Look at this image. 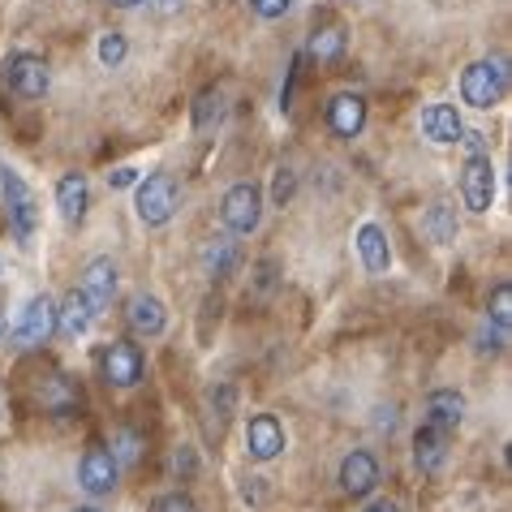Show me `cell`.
<instances>
[{
	"label": "cell",
	"instance_id": "6da1fadb",
	"mask_svg": "<svg viewBox=\"0 0 512 512\" xmlns=\"http://www.w3.org/2000/svg\"><path fill=\"white\" fill-rule=\"evenodd\" d=\"M134 211L147 229H160V224L173 220L177 211V177L173 173H151L147 181H138V198Z\"/></svg>",
	"mask_w": 512,
	"mask_h": 512
},
{
	"label": "cell",
	"instance_id": "7a4b0ae2",
	"mask_svg": "<svg viewBox=\"0 0 512 512\" xmlns=\"http://www.w3.org/2000/svg\"><path fill=\"white\" fill-rule=\"evenodd\" d=\"M508 91V69L504 61H474L461 74V99L469 108H495Z\"/></svg>",
	"mask_w": 512,
	"mask_h": 512
},
{
	"label": "cell",
	"instance_id": "3957f363",
	"mask_svg": "<svg viewBox=\"0 0 512 512\" xmlns=\"http://www.w3.org/2000/svg\"><path fill=\"white\" fill-rule=\"evenodd\" d=\"M0 190H5V203H9V224L22 241H31L39 229V198L35 190L26 186V177L18 168H0Z\"/></svg>",
	"mask_w": 512,
	"mask_h": 512
},
{
	"label": "cell",
	"instance_id": "277c9868",
	"mask_svg": "<svg viewBox=\"0 0 512 512\" xmlns=\"http://www.w3.org/2000/svg\"><path fill=\"white\" fill-rule=\"evenodd\" d=\"M220 216H224V229L233 237H250L263 220V190L254 186V181H237V186L224 194Z\"/></svg>",
	"mask_w": 512,
	"mask_h": 512
},
{
	"label": "cell",
	"instance_id": "5b68a950",
	"mask_svg": "<svg viewBox=\"0 0 512 512\" xmlns=\"http://www.w3.org/2000/svg\"><path fill=\"white\" fill-rule=\"evenodd\" d=\"M56 332V302L48 293H39L26 302L22 310V319L13 323V332H9V345L13 349H39V345H48Z\"/></svg>",
	"mask_w": 512,
	"mask_h": 512
},
{
	"label": "cell",
	"instance_id": "8992f818",
	"mask_svg": "<svg viewBox=\"0 0 512 512\" xmlns=\"http://www.w3.org/2000/svg\"><path fill=\"white\" fill-rule=\"evenodd\" d=\"M5 78L18 99H44L52 87V69L44 56H35V52H13L5 61Z\"/></svg>",
	"mask_w": 512,
	"mask_h": 512
},
{
	"label": "cell",
	"instance_id": "52a82bcc",
	"mask_svg": "<svg viewBox=\"0 0 512 512\" xmlns=\"http://www.w3.org/2000/svg\"><path fill=\"white\" fill-rule=\"evenodd\" d=\"M461 198L469 211L487 216L495 207V164L491 155H469V164L461 168Z\"/></svg>",
	"mask_w": 512,
	"mask_h": 512
},
{
	"label": "cell",
	"instance_id": "ba28073f",
	"mask_svg": "<svg viewBox=\"0 0 512 512\" xmlns=\"http://www.w3.org/2000/svg\"><path fill=\"white\" fill-rule=\"evenodd\" d=\"M121 478V465L117 457L104 448V444H91L87 452H82V465H78V487L87 495H112V487H117Z\"/></svg>",
	"mask_w": 512,
	"mask_h": 512
},
{
	"label": "cell",
	"instance_id": "9c48e42d",
	"mask_svg": "<svg viewBox=\"0 0 512 512\" xmlns=\"http://www.w3.org/2000/svg\"><path fill=\"white\" fill-rule=\"evenodd\" d=\"M99 366H104V379L112 388H134L142 379V349L130 345V340H112L104 349V358H99Z\"/></svg>",
	"mask_w": 512,
	"mask_h": 512
},
{
	"label": "cell",
	"instance_id": "30bf717a",
	"mask_svg": "<svg viewBox=\"0 0 512 512\" xmlns=\"http://www.w3.org/2000/svg\"><path fill=\"white\" fill-rule=\"evenodd\" d=\"M327 130L336 138H358L366 130V99L358 91H340L332 95V104H327Z\"/></svg>",
	"mask_w": 512,
	"mask_h": 512
},
{
	"label": "cell",
	"instance_id": "8fae6325",
	"mask_svg": "<svg viewBox=\"0 0 512 512\" xmlns=\"http://www.w3.org/2000/svg\"><path fill=\"white\" fill-rule=\"evenodd\" d=\"M340 487H345V495H353V500L371 495L379 487V461H375V452L353 448L349 457L340 461Z\"/></svg>",
	"mask_w": 512,
	"mask_h": 512
},
{
	"label": "cell",
	"instance_id": "7c38bea8",
	"mask_svg": "<svg viewBox=\"0 0 512 512\" xmlns=\"http://www.w3.org/2000/svg\"><path fill=\"white\" fill-rule=\"evenodd\" d=\"M246 452L254 461H276L284 452V426L276 414H254L246 422Z\"/></svg>",
	"mask_w": 512,
	"mask_h": 512
},
{
	"label": "cell",
	"instance_id": "4fadbf2b",
	"mask_svg": "<svg viewBox=\"0 0 512 512\" xmlns=\"http://www.w3.org/2000/svg\"><path fill=\"white\" fill-rule=\"evenodd\" d=\"M56 207H61V220L65 224H82L87 220V207H91V186L82 173H65L56 181Z\"/></svg>",
	"mask_w": 512,
	"mask_h": 512
},
{
	"label": "cell",
	"instance_id": "5bb4252c",
	"mask_svg": "<svg viewBox=\"0 0 512 512\" xmlns=\"http://www.w3.org/2000/svg\"><path fill=\"white\" fill-rule=\"evenodd\" d=\"M82 293H87V302L95 306V315H99V310L112 302V293H117V263L104 259V254L91 259L87 272H82Z\"/></svg>",
	"mask_w": 512,
	"mask_h": 512
},
{
	"label": "cell",
	"instance_id": "9a60e30c",
	"mask_svg": "<svg viewBox=\"0 0 512 512\" xmlns=\"http://www.w3.org/2000/svg\"><path fill=\"white\" fill-rule=\"evenodd\" d=\"M91 323H95V306L87 302V293H82V289H74L61 306H56V332L69 336V340L87 336V332H91Z\"/></svg>",
	"mask_w": 512,
	"mask_h": 512
},
{
	"label": "cell",
	"instance_id": "2e32d148",
	"mask_svg": "<svg viewBox=\"0 0 512 512\" xmlns=\"http://www.w3.org/2000/svg\"><path fill=\"white\" fill-rule=\"evenodd\" d=\"M422 134L431 142H439V147H452V142H461L465 121H461V112L452 104H431L422 112Z\"/></svg>",
	"mask_w": 512,
	"mask_h": 512
},
{
	"label": "cell",
	"instance_id": "e0dca14e",
	"mask_svg": "<svg viewBox=\"0 0 512 512\" xmlns=\"http://www.w3.org/2000/svg\"><path fill=\"white\" fill-rule=\"evenodd\" d=\"M465 418V396L452 392V388H439L426 396V422L435 426V431H457Z\"/></svg>",
	"mask_w": 512,
	"mask_h": 512
},
{
	"label": "cell",
	"instance_id": "ac0fdd59",
	"mask_svg": "<svg viewBox=\"0 0 512 512\" xmlns=\"http://www.w3.org/2000/svg\"><path fill=\"white\" fill-rule=\"evenodd\" d=\"M358 254H362V267L371 276L392 272V250H388V237H383L379 224H362L358 229Z\"/></svg>",
	"mask_w": 512,
	"mask_h": 512
},
{
	"label": "cell",
	"instance_id": "d6986e66",
	"mask_svg": "<svg viewBox=\"0 0 512 512\" xmlns=\"http://www.w3.org/2000/svg\"><path fill=\"white\" fill-rule=\"evenodd\" d=\"M39 405H44L48 414L65 418V414H74V409L82 405V392H78V383L69 375H48L44 388H39Z\"/></svg>",
	"mask_w": 512,
	"mask_h": 512
},
{
	"label": "cell",
	"instance_id": "ffe728a7",
	"mask_svg": "<svg viewBox=\"0 0 512 512\" xmlns=\"http://www.w3.org/2000/svg\"><path fill=\"white\" fill-rule=\"evenodd\" d=\"M414 461L422 474H435V469L448 461V431H435L431 422H422L414 435Z\"/></svg>",
	"mask_w": 512,
	"mask_h": 512
},
{
	"label": "cell",
	"instance_id": "44dd1931",
	"mask_svg": "<svg viewBox=\"0 0 512 512\" xmlns=\"http://www.w3.org/2000/svg\"><path fill=\"white\" fill-rule=\"evenodd\" d=\"M125 319H130V327L138 336H160L164 332V323H168V310L160 297H151V293H138L130 310H125Z\"/></svg>",
	"mask_w": 512,
	"mask_h": 512
},
{
	"label": "cell",
	"instance_id": "7402d4cb",
	"mask_svg": "<svg viewBox=\"0 0 512 512\" xmlns=\"http://www.w3.org/2000/svg\"><path fill=\"white\" fill-rule=\"evenodd\" d=\"M237 259H241V250H237L233 237H211V246L203 250V272H207L211 280H220V276L233 272Z\"/></svg>",
	"mask_w": 512,
	"mask_h": 512
},
{
	"label": "cell",
	"instance_id": "603a6c76",
	"mask_svg": "<svg viewBox=\"0 0 512 512\" xmlns=\"http://www.w3.org/2000/svg\"><path fill=\"white\" fill-rule=\"evenodd\" d=\"M426 233H431V241H439V246L457 241V211H452L448 203H435L431 211H426Z\"/></svg>",
	"mask_w": 512,
	"mask_h": 512
},
{
	"label": "cell",
	"instance_id": "cb8c5ba5",
	"mask_svg": "<svg viewBox=\"0 0 512 512\" xmlns=\"http://www.w3.org/2000/svg\"><path fill=\"white\" fill-rule=\"evenodd\" d=\"M340 52H345V31H340V26H323V31L310 35V56H319V61H336Z\"/></svg>",
	"mask_w": 512,
	"mask_h": 512
},
{
	"label": "cell",
	"instance_id": "d4e9b609",
	"mask_svg": "<svg viewBox=\"0 0 512 512\" xmlns=\"http://www.w3.org/2000/svg\"><path fill=\"white\" fill-rule=\"evenodd\" d=\"M224 117V95L220 91H203L194 99V130H207V125H216Z\"/></svg>",
	"mask_w": 512,
	"mask_h": 512
},
{
	"label": "cell",
	"instance_id": "484cf974",
	"mask_svg": "<svg viewBox=\"0 0 512 512\" xmlns=\"http://www.w3.org/2000/svg\"><path fill=\"white\" fill-rule=\"evenodd\" d=\"M495 323V332H504L508 336V323H512V284H495V293H491V319Z\"/></svg>",
	"mask_w": 512,
	"mask_h": 512
},
{
	"label": "cell",
	"instance_id": "4316f807",
	"mask_svg": "<svg viewBox=\"0 0 512 512\" xmlns=\"http://www.w3.org/2000/svg\"><path fill=\"white\" fill-rule=\"evenodd\" d=\"M125 52H130V44H125V35H121V31L99 35V48H95V56H99V65H104V69H117V65L125 61Z\"/></svg>",
	"mask_w": 512,
	"mask_h": 512
},
{
	"label": "cell",
	"instance_id": "83f0119b",
	"mask_svg": "<svg viewBox=\"0 0 512 512\" xmlns=\"http://www.w3.org/2000/svg\"><path fill=\"white\" fill-rule=\"evenodd\" d=\"M151 512H198V504L190 500V495H181V491H168V495H160V500L151 504Z\"/></svg>",
	"mask_w": 512,
	"mask_h": 512
},
{
	"label": "cell",
	"instance_id": "f1b7e54d",
	"mask_svg": "<svg viewBox=\"0 0 512 512\" xmlns=\"http://www.w3.org/2000/svg\"><path fill=\"white\" fill-rule=\"evenodd\" d=\"M138 448H142V439L134 431H117V448H112V457H117V465L121 461H138Z\"/></svg>",
	"mask_w": 512,
	"mask_h": 512
},
{
	"label": "cell",
	"instance_id": "f546056e",
	"mask_svg": "<svg viewBox=\"0 0 512 512\" xmlns=\"http://www.w3.org/2000/svg\"><path fill=\"white\" fill-rule=\"evenodd\" d=\"M250 9L259 13V18L272 22V18H284V13L293 9V0H250Z\"/></svg>",
	"mask_w": 512,
	"mask_h": 512
},
{
	"label": "cell",
	"instance_id": "4dcf8cb0",
	"mask_svg": "<svg viewBox=\"0 0 512 512\" xmlns=\"http://www.w3.org/2000/svg\"><path fill=\"white\" fill-rule=\"evenodd\" d=\"M293 190H297V177L289 173V168H280L276 173V186H272V198H276V207H284L293 198Z\"/></svg>",
	"mask_w": 512,
	"mask_h": 512
},
{
	"label": "cell",
	"instance_id": "1f68e13d",
	"mask_svg": "<svg viewBox=\"0 0 512 512\" xmlns=\"http://www.w3.org/2000/svg\"><path fill=\"white\" fill-rule=\"evenodd\" d=\"M108 186H112V190H130V186H138V168H112V173H108Z\"/></svg>",
	"mask_w": 512,
	"mask_h": 512
},
{
	"label": "cell",
	"instance_id": "d6a6232c",
	"mask_svg": "<svg viewBox=\"0 0 512 512\" xmlns=\"http://www.w3.org/2000/svg\"><path fill=\"white\" fill-rule=\"evenodd\" d=\"M366 512H401V508H396L392 500H375V504H371V508H366Z\"/></svg>",
	"mask_w": 512,
	"mask_h": 512
},
{
	"label": "cell",
	"instance_id": "836d02e7",
	"mask_svg": "<svg viewBox=\"0 0 512 512\" xmlns=\"http://www.w3.org/2000/svg\"><path fill=\"white\" fill-rule=\"evenodd\" d=\"M108 5H112V9H138L142 0H108Z\"/></svg>",
	"mask_w": 512,
	"mask_h": 512
},
{
	"label": "cell",
	"instance_id": "e575fe53",
	"mask_svg": "<svg viewBox=\"0 0 512 512\" xmlns=\"http://www.w3.org/2000/svg\"><path fill=\"white\" fill-rule=\"evenodd\" d=\"M0 332H5V310H0Z\"/></svg>",
	"mask_w": 512,
	"mask_h": 512
},
{
	"label": "cell",
	"instance_id": "d590c367",
	"mask_svg": "<svg viewBox=\"0 0 512 512\" xmlns=\"http://www.w3.org/2000/svg\"><path fill=\"white\" fill-rule=\"evenodd\" d=\"M74 512H99V508H74Z\"/></svg>",
	"mask_w": 512,
	"mask_h": 512
}]
</instances>
